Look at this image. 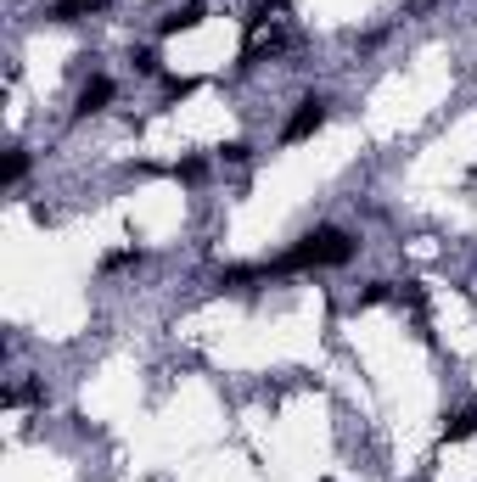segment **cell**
<instances>
[{
	"instance_id": "52a82bcc",
	"label": "cell",
	"mask_w": 477,
	"mask_h": 482,
	"mask_svg": "<svg viewBox=\"0 0 477 482\" xmlns=\"http://www.w3.org/2000/svg\"><path fill=\"white\" fill-rule=\"evenodd\" d=\"M23 174H28V157L23 152H6V186H17Z\"/></svg>"
},
{
	"instance_id": "8992f818",
	"label": "cell",
	"mask_w": 477,
	"mask_h": 482,
	"mask_svg": "<svg viewBox=\"0 0 477 482\" xmlns=\"http://www.w3.org/2000/svg\"><path fill=\"white\" fill-rule=\"evenodd\" d=\"M96 6H107V0H62V6H57V17L68 23V17H84V12H96Z\"/></svg>"
},
{
	"instance_id": "7a4b0ae2",
	"label": "cell",
	"mask_w": 477,
	"mask_h": 482,
	"mask_svg": "<svg viewBox=\"0 0 477 482\" xmlns=\"http://www.w3.org/2000/svg\"><path fill=\"white\" fill-rule=\"evenodd\" d=\"M321 123H326V101H298V113L287 118V140H309L314 130H321Z\"/></svg>"
},
{
	"instance_id": "277c9868",
	"label": "cell",
	"mask_w": 477,
	"mask_h": 482,
	"mask_svg": "<svg viewBox=\"0 0 477 482\" xmlns=\"http://www.w3.org/2000/svg\"><path fill=\"white\" fill-rule=\"evenodd\" d=\"M472 432H477V404L455 409V415L444 421V438H449V443H461V438H472Z\"/></svg>"
},
{
	"instance_id": "3957f363",
	"label": "cell",
	"mask_w": 477,
	"mask_h": 482,
	"mask_svg": "<svg viewBox=\"0 0 477 482\" xmlns=\"http://www.w3.org/2000/svg\"><path fill=\"white\" fill-rule=\"evenodd\" d=\"M107 101H113V79H91V84L79 91V113H101Z\"/></svg>"
},
{
	"instance_id": "5b68a950",
	"label": "cell",
	"mask_w": 477,
	"mask_h": 482,
	"mask_svg": "<svg viewBox=\"0 0 477 482\" xmlns=\"http://www.w3.org/2000/svg\"><path fill=\"white\" fill-rule=\"evenodd\" d=\"M203 23V6H180V12H169L163 17V34H180V28H197Z\"/></svg>"
},
{
	"instance_id": "6da1fadb",
	"label": "cell",
	"mask_w": 477,
	"mask_h": 482,
	"mask_svg": "<svg viewBox=\"0 0 477 482\" xmlns=\"http://www.w3.org/2000/svg\"><path fill=\"white\" fill-rule=\"evenodd\" d=\"M354 258V241L343 236V230H314V236H304L292 247L287 258H281V270H326V264H348Z\"/></svg>"
}]
</instances>
